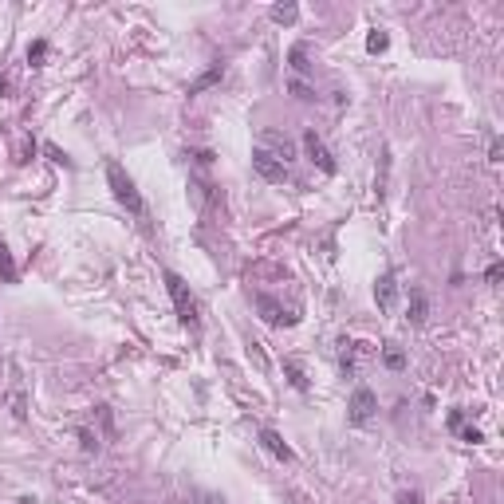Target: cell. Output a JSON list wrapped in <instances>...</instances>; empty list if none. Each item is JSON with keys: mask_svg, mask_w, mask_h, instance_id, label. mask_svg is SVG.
I'll list each match as a JSON object with an SVG mask.
<instances>
[{"mask_svg": "<svg viewBox=\"0 0 504 504\" xmlns=\"http://www.w3.org/2000/svg\"><path fill=\"white\" fill-rule=\"evenodd\" d=\"M107 186L114 193V201L123 205L126 213H134V217H146V201H142L138 186H134V177L118 166V162H107Z\"/></svg>", "mask_w": 504, "mask_h": 504, "instance_id": "1", "label": "cell"}, {"mask_svg": "<svg viewBox=\"0 0 504 504\" xmlns=\"http://www.w3.org/2000/svg\"><path fill=\"white\" fill-rule=\"evenodd\" d=\"M162 280H166V292H170L173 307H177V319L186 323L189 331L201 327V307H197V296L189 292V284L177 276V272H162Z\"/></svg>", "mask_w": 504, "mask_h": 504, "instance_id": "2", "label": "cell"}, {"mask_svg": "<svg viewBox=\"0 0 504 504\" xmlns=\"http://www.w3.org/2000/svg\"><path fill=\"white\" fill-rule=\"evenodd\" d=\"M375 410H378V398L370 386H359V390L351 394V406H346V422L351 425H366L370 418H375Z\"/></svg>", "mask_w": 504, "mask_h": 504, "instance_id": "3", "label": "cell"}, {"mask_svg": "<svg viewBox=\"0 0 504 504\" xmlns=\"http://www.w3.org/2000/svg\"><path fill=\"white\" fill-rule=\"evenodd\" d=\"M256 312H260V319H264L268 327H292L299 315H292L284 303H276L272 296H256Z\"/></svg>", "mask_w": 504, "mask_h": 504, "instance_id": "4", "label": "cell"}, {"mask_svg": "<svg viewBox=\"0 0 504 504\" xmlns=\"http://www.w3.org/2000/svg\"><path fill=\"white\" fill-rule=\"evenodd\" d=\"M8 398H12V418L24 422L28 418V394H24V378H20L16 362H8Z\"/></svg>", "mask_w": 504, "mask_h": 504, "instance_id": "5", "label": "cell"}, {"mask_svg": "<svg viewBox=\"0 0 504 504\" xmlns=\"http://www.w3.org/2000/svg\"><path fill=\"white\" fill-rule=\"evenodd\" d=\"M252 170L260 173L264 181H272V186H276V181H284V177H288V166H284V162H276V158L268 154V150H260V146L252 150Z\"/></svg>", "mask_w": 504, "mask_h": 504, "instance_id": "6", "label": "cell"}, {"mask_svg": "<svg viewBox=\"0 0 504 504\" xmlns=\"http://www.w3.org/2000/svg\"><path fill=\"white\" fill-rule=\"evenodd\" d=\"M303 150H307V158H312L323 173H335V170H339V166H335V158H331V150L323 146V138H319L315 130H303Z\"/></svg>", "mask_w": 504, "mask_h": 504, "instance_id": "7", "label": "cell"}, {"mask_svg": "<svg viewBox=\"0 0 504 504\" xmlns=\"http://www.w3.org/2000/svg\"><path fill=\"white\" fill-rule=\"evenodd\" d=\"M375 303H378V312H394V303H398V276H394V272H382V276H378Z\"/></svg>", "mask_w": 504, "mask_h": 504, "instance_id": "8", "label": "cell"}, {"mask_svg": "<svg viewBox=\"0 0 504 504\" xmlns=\"http://www.w3.org/2000/svg\"><path fill=\"white\" fill-rule=\"evenodd\" d=\"M260 150H268V154L276 158V162H284V166H288V162L296 158L292 142L284 138V134H276V130H264V134H260Z\"/></svg>", "mask_w": 504, "mask_h": 504, "instance_id": "9", "label": "cell"}, {"mask_svg": "<svg viewBox=\"0 0 504 504\" xmlns=\"http://www.w3.org/2000/svg\"><path fill=\"white\" fill-rule=\"evenodd\" d=\"M256 438H260V445H264V449L276 457V461H296V449H292V445H288V441H284L276 429H268V425H264Z\"/></svg>", "mask_w": 504, "mask_h": 504, "instance_id": "10", "label": "cell"}, {"mask_svg": "<svg viewBox=\"0 0 504 504\" xmlns=\"http://www.w3.org/2000/svg\"><path fill=\"white\" fill-rule=\"evenodd\" d=\"M425 315H429V299H425L422 288H410V307H406V319L414 323V327H422Z\"/></svg>", "mask_w": 504, "mask_h": 504, "instance_id": "11", "label": "cell"}, {"mask_svg": "<svg viewBox=\"0 0 504 504\" xmlns=\"http://www.w3.org/2000/svg\"><path fill=\"white\" fill-rule=\"evenodd\" d=\"M288 67H292V75H296V79L312 75L315 67H312V60H307V44H296L292 51H288Z\"/></svg>", "mask_w": 504, "mask_h": 504, "instance_id": "12", "label": "cell"}, {"mask_svg": "<svg viewBox=\"0 0 504 504\" xmlns=\"http://www.w3.org/2000/svg\"><path fill=\"white\" fill-rule=\"evenodd\" d=\"M284 375H288V382H292L299 394H307V386H312V382H307V375H303V366H299L296 359H284Z\"/></svg>", "mask_w": 504, "mask_h": 504, "instance_id": "13", "label": "cell"}, {"mask_svg": "<svg viewBox=\"0 0 504 504\" xmlns=\"http://www.w3.org/2000/svg\"><path fill=\"white\" fill-rule=\"evenodd\" d=\"M0 280L4 284H16L20 280V272H16V264H12V252H8V244L0 240Z\"/></svg>", "mask_w": 504, "mask_h": 504, "instance_id": "14", "label": "cell"}, {"mask_svg": "<svg viewBox=\"0 0 504 504\" xmlns=\"http://www.w3.org/2000/svg\"><path fill=\"white\" fill-rule=\"evenodd\" d=\"M220 75H225V63H213V67H209V71H205V75L197 79V83H189V94H201L205 87H213V83H217Z\"/></svg>", "mask_w": 504, "mask_h": 504, "instance_id": "15", "label": "cell"}, {"mask_svg": "<svg viewBox=\"0 0 504 504\" xmlns=\"http://www.w3.org/2000/svg\"><path fill=\"white\" fill-rule=\"evenodd\" d=\"M272 20H276V24H296V16H299V8L296 4H272Z\"/></svg>", "mask_w": 504, "mask_h": 504, "instance_id": "16", "label": "cell"}, {"mask_svg": "<svg viewBox=\"0 0 504 504\" xmlns=\"http://www.w3.org/2000/svg\"><path fill=\"white\" fill-rule=\"evenodd\" d=\"M386 47H390V36H386V32H370V36H366V51H370V55L386 51Z\"/></svg>", "mask_w": 504, "mask_h": 504, "instance_id": "17", "label": "cell"}, {"mask_svg": "<svg viewBox=\"0 0 504 504\" xmlns=\"http://www.w3.org/2000/svg\"><path fill=\"white\" fill-rule=\"evenodd\" d=\"M44 60H47V40H36V44L28 47V63L32 67H44Z\"/></svg>", "mask_w": 504, "mask_h": 504, "instance_id": "18", "label": "cell"}, {"mask_svg": "<svg viewBox=\"0 0 504 504\" xmlns=\"http://www.w3.org/2000/svg\"><path fill=\"white\" fill-rule=\"evenodd\" d=\"M382 362H386L390 370H402V366H406V355H402L398 346H386V355H382Z\"/></svg>", "mask_w": 504, "mask_h": 504, "instance_id": "19", "label": "cell"}, {"mask_svg": "<svg viewBox=\"0 0 504 504\" xmlns=\"http://www.w3.org/2000/svg\"><path fill=\"white\" fill-rule=\"evenodd\" d=\"M288 91L296 94V99H303V103H312V99H315V91L303 83V79H292V83H288Z\"/></svg>", "mask_w": 504, "mask_h": 504, "instance_id": "20", "label": "cell"}, {"mask_svg": "<svg viewBox=\"0 0 504 504\" xmlns=\"http://www.w3.org/2000/svg\"><path fill=\"white\" fill-rule=\"evenodd\" d=\"M79 441H83V453H99V433H91V429H79Z\"/></svg>", "mask_w": 504, "mask_h": 504, "instance_id": "21", "label": "cell"}, {"mask_svg": "<svg viewBox=\"0 0 504 504\" xmlns=\"http://www.w3.org/2000/svg\"><path fill=\"white\" fill-rule=\"evenodd\" d=\"M457 433H461V441H469V445H481V441H485V433L473 429V425H457Z\"/></svg>", "mask_w": 504, "mask_h": 504, "instance_id": "22", "label": "cell"}, {"mask_svg": "<svg viewBox=\"0 0 504 504\" xmlns=\"http://www.w3.org/2000/svg\"><path fill=\"white\" fill-rule=\"evenodd\" d=\"M44 150H47V158H51V162H67V154H63L60 146H51V142H47Z\"/></svg>", "mask_w": 504, "mask_h": 504, "instance_id": "23", "label": "cell"}, {"mask_svg": "<svg viewBox=\"0 0 504 504\" xmlns=\"http://www.w3.org/2000/svg\"><path fill=\"white\" fill-rule=\"evenodd\" d=\"M398 504H422V496L418 492H398Z\"/></svg>", "mask_w": 504, "mask_h": 504, "instance_id": "24", "label": "cell"}]
</instances>
